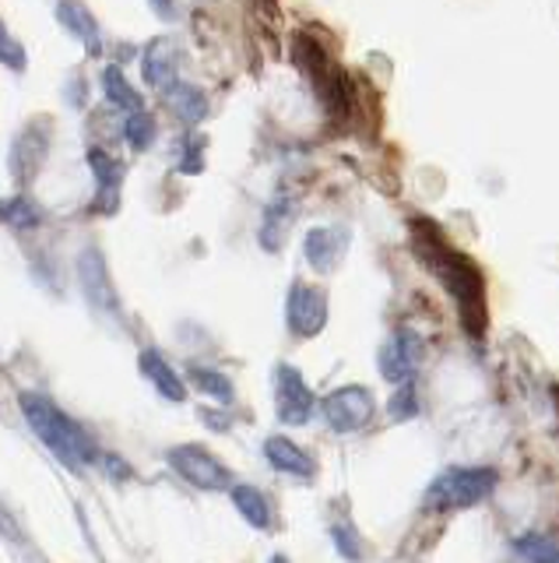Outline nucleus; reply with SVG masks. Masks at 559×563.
Instances as JSON below:
<instances>
[{
  "label": "nucleus",
  "mask_w": 559,
  "mask_h": 563,
  "mask_svg": "<svg viewBox=\"0 0 559 563\" xmlns=\"http://www.w3.org/2000/svg\"><path fill=\"white\" fill-rule=\"evenodd\" d=\"M313 391L306 387L303 374L289 363H278L275 366V409H278V419L289 422V427H303L313 416Z\"/></svg>",
  "instance_id": "7"
},
{
  "label": "nucleus",
  "mask_w": 559,
  "mask_h": 563,
  "mask_svg": "<svg viewBox=\"0 0 559 563\" xmlns=\"http://www.w3.org/2000/svg\"><path fill=\"white\" fill-rule=\"evenodd\" d=\"M230 497L236 504V510L243 515V521L254 525V528H271V507L265 500V493L254 489V486H230Z\"/></svg>",
  "instance_id": "20"
},
{
  "label": "nucleus",
  "mask_w": 559,
  "mask_h": 563,
  "mask_svg": "<svg viewBox=\"0 0 559 563\" xmlns=\"http://www.w3.org/2000/svg\"><path fill=\"white\" fill-rule=\"evenodd\" d=\"M190 384L198 387V391H204L208 398H215L222 405H230L233 401V380L219 374V369H208V366H190Z\"/></svg>",
  "instance_id": "23"
},
{
  "label": "nucleus",
  "mask_w": 559,
  "mask_h": 563,
  "mask_svg": "<svg viewBox=\"0 0 559 563\" xmlns=\"http://www.w3.org/2000/svg\"><path fill=\"white\" fill-rule=\"evenodd\" d=\"M0 60H4L11 70H22V67H25V53H22V46L14 43L4 29H0Z\"/></svg>",
  "instance_id": "26"
},
{
  "label": "nucleus",
  "mask_w": 559,
  "mask_h": 563,
  "mask_svg": "<svg viewBox=\"0 0 559 563\" xmlns=\"http://www.w3.org/2000/svg\"><path fill=\"white\" fill-rule=\"evenodd\" d=\"M493 489H496V472L485 465L444 468L426 489V507L429 510H468V507L489 500Z\"/></svg>",
  "instance_id": "3"
},
{
  "label": "nucleus",
  "mask_w": 559,
  "mask_h": 563,
  "mask_svg": "<svg viewBox=\"0 0 559 563\" xmlns=\"http://www.w3.org/2000/svg\"><path fill=\"white\" fill-rule=\"evenodd\" d=\"M46 145H49V134H46V123L36 128V123H29V128L14 137L11 145V155H8V169L14 176V184L25 187L32 176H36L40 163L46 158Z\"/></svg>",
  "instance_id": "12"
},
{
  "label": "nucleus",
  "mask_w": 559,
  "mask_h": 563,
  "mask_svg": "<svg viewBox=\"0 0 559 563\" xmlns=\"http://www.w3.org/2000/svg\"><path fill=\"white\" fill-rule=\"evenodd\" d=\"M169 465L177 468L190 486L198 489H230L233 475L212 451H204L201 444H180L169 451Z\"/></svg>",
  "instance_id": "6"
},
{
  "label": "nucleus",
  "mask_w": 559,
  "mask_h": 563,
  "mask_svg": "<svg viewBox=\"0 0 559 563\" xmlns=\"http://www.w3.org/2000/svg\"><path fill=\"white\" fill-rule=\"evenodd\" d=\"M348 251V229L342 225H313L303 236V257L317 275H331Z\"/></svg>",
  "instance_id": "9"
},
{
  "label": "nucleus",
  "mask_w": 559,
  "mask_h": 563,
  "mask_svg": "<svg viewBox=\"0 0 559 563\" xmlns=\"http://www.w3.org/2000/svg\"><path fill=\"white\" fill-rule=\"evenodd\" d=\"M271 563H289V560H286V556H275Z\"/></svg>",
  "instance_id": "30"
},
{
  "label": "nucleus",
  "mask_w": 559,
  "mask_h": 563,
  "mask_svg": "<svg viewBox=\"0 0 559 563\" xmlns=\"http://www.w3.org/2000/svg\"><path fill=\"white\" fill-rule=\"evenodd\" d=\"M183 169H187V173H198V169H201V137H194V141H190V145H187Z\"/></svg>",
  "instance_id": "28"
},
{
  "label": "nucleus",
  "mask_w": 559,
  "mask_h": 563,
  "mask_svg": "<svg viewBox=\"0 0 559 563\" xmlns=\"http://www.w3.org/2000/svg\"><path fill=\"white\" fill-rule=\"evenodd\" d=\"M0 29H4V25H0Z\"/></svg>",
  "instance_id": "31"
},
{
  "label": "nucleus",
  "mask_w": 559,
  "mask_h": 563,
  "mask_svg": "<svg viewBox=\"0 0 559 563\" xmlns=\"http://www.w3.org/2000/svg\"><path fill=\"white\" fill-rule=\"evenodd\" d=\"M514 545L528 563H559V539H552V536L524 532V536H517Z\"/></svg>",
  "instance_id": "22"
},
{
  "label": "nucleus",
  "mask_w": 559,
  "mask_h": 563,
  "mask_svg": "<svg viewBox=\"0 0 559 563\" xmlns=\"http://www.w3.org/2000/svg\"><path fill=\"white\" fill-rule=\"evenodd\" d=\"M57 22L67 35H75V40L89 49V53H99L102 49V32H99V22L96 14L89 11L85 0H57Z\"/></svg>",
  "instance_id": "13"
},
{
  "label": "nucleus",
  "mask_w": 559,
  "mask_h": 563,
  "mask_svg": "<svg viewBox=\"0 0 559 563\" xmlns=\"http://www.w3.org/2000/svg\"><path fill=\"white\" fill-rule=\"evenodd\" d=\"M292 216H295V205L286 201V198H278V201H271L265 208V222H260V233H257V240H260L265 251H271V254L282 251V243H286L289 229H292Z\"/></svg>",
  "instance_id": "17"
},
{
  "label": "nucleus",
  "mask_w": 559,
  "mask_h": 563,
  "mask_svg": "<svg viewBox=\"0 0 559 563\" xmlns=\"http://www.w3.org/2000/svg\"><path fill=\"white\" fill-rule=\"evenodd\" d=\"M78 278H81V289L85 299L96 307V310H116V289H113V278L107 268V257L96 246H85L81 257H78Z\"/></svg>",
  "instance_id": "10"
},
{
  "label": "nucleus",
  "mask_w": 559,
  "mask_h": 563,
  "mask_svg": "<svg viewBox=\"0 0 559 563\" xmlns=\"http://www.w3.org/2000/svg\"><path fill=\"white\" fill-rule=\"evenodd\" d=\"M415 251L423 254V261L436 272V278L444 282L447 292L454 296V303L461 310V321L471 331H482L485 324V286L479 268L471 264L465 254H458L454 246L444 240V233L426 219L415 222Z\"/></svg>",
  "instance_id": "1"
},
{
  "label": "nucleus",
  "mask_w": 559,
  "mask_h": 563,
  "mask_svg": "<svg viewBox=\"0 0 559 563\" xmlns=\"http://www.w3.org/2000/svg\"><path fill=\"white\" fill-rule=\"evenodd\" d=\"M324 422L335 433H359L362 427H370L377 416V398L370 387L362 384H345L335 387L324 401H321Z\"/></svg>",
  "instance_id": "4"
},
{
  "label": "nucleus",
  "mask_w": 559,
  "mask_h": 563,
  "mask_svg": "<svg viewBox=\"0 0 559 563\" xmlns=\"http://www.w3.org/2000/svg\"><path fill=\"white\" fill-rule=\"evenodd\" d=\"M327 292L310 282H292L286 296V324L295 339H317L327 328Z\"/></svg>",
  "instance_id": "5"
},
{
  "label": "nucleus",
  "mask_w": 559,
  "mask_h": 563,
  "mask_svg": "<svg viewBox=\"0 0 559 563\" xmlns=\"http://www.w3.org/2000/svg\"><path fill=\"white\" fill-rule=\"evenodd\" d=\"M148 4L159 11L163 18H172V0H148Z\"/></svg>",
  "instance_id": "29"
},
{
  "label": "nucleus",
  "mask_w": 559,
  "mask_h": 563,
  "mask_svg": "<svg viewBox=\"0 0 559 563\" xmlns=\"http://www.w3.org/2000/svg\"><path fill=\"white\" fill-rule=\"evenodd\" d=\"M142 374L155 384V391H159L163 398H169V401H183L187 398L183 377L166 363L163 352H155V349H145L142 352Z\"/></svg>",
  "instance_id": "15"
},
{
  "label": "nucleus",
  "mask_w": 559,
  "mask_h": 563,
  "mask_svg": "<svg viewBox=\"0 0 559 563\" xmlns=\"http://www.w3.org/2000/svg\"><path fill=\"white\" fill-rule=\"evenodd\" d=\"M155 131L159 128H155V117L148 110H134L124 120V141L134 152H148L155 145Z\"/></svg>",
  "instance_id": "24"
},
{
  "label": "nucleus",
  "mask_w": 559,
  "mask_h": 563,
  "mask_svg": "<svg viewBox=\"0 0 559 563\" xmlns=\"http://www.w3.org/2000/svg\"><path fill=\"white\" fill-rule=\"evenodd\" d=\"M335 545H338V553L345 556V560H359V545H356V536L348 532V528H342V525H335Z\"/></svg>",
  "instance_id": "27"
},
{
  "label": "nucleus",
  "mask_w": 559,
  "mask_h": 563,
  "mask_svg": "<svg viewBox=\"0 0 559 563\" xmlns=\"http://www.w3.org/2000/svg\"><path fill=\"white\" fill-rule=\"evenodd\" d=\"M166 102H169V110L177 120L183 123H201L208 117V96L201 92L198 85H190V81H172L166 88Z\"/></svg>",
  "instance_id": "16"
},
{
  "label": "nucleus",
  "mask_w": 559,
  "mask_h": 563,
  "mask_svg": "<svg viewBox=\"0 0 559 563\" xmlns=\"http://www.w3.org/2000/svg\"><path fill=\"white\" fill-rule=\"evenodd\" d=\"M102 92H107V99L116 106V110H127V113L145 110V96L127 81V75L116 64H110L107 70H102Z\"/></svg>",
  "instance_id": "18"
},
{
  "label": "nucleus",
  "mask_w": 559,
  "mask_h": 563,
  "mask_svg": "<svg viewBox=\"0 0 559 563\" xmlns=\"http://www.w3.org/2000/svg\"><path fill=\"white\" fill-rule=\"evenodd\" d=\"M0 222L11 229H36L43 222V211L25 194H14L11 201H0Z\"/></svg>",
  "instance_id": "21"
},
{
  "label": "nucleus",
  "mask_w": 559,
  "mask_h": 563,
  "mask_svg": "<svg viewBox=\"0 0 559 563\" xmlns=\"http://www.w3.org/2000/svg\"><path fill=\"white\" fill-rule=\"evenodd\" d=\"M265 457H268L271 468L295 475V479H313V472H317L313 457L300 444H292L289 437H268L265 440Z\"/></svg>",
  "instance_id": "14"
},
{
  "label": "nucleus",
  "mask_w": 559,
  "mask_h": 563,
  "mask_svg": "<svg viewBox=\"0 0 559 563\" xmlns=\"http://www.w3.org/2000/svg\"><path fill=\"white\" fill-rule=\"evenodd\" d=\"M19 405H22V416H25V422L32 427V433H36L43 444L60 457L64 465L81 468V465H89L92 457H96L92 437L85 433L71 416L60 412L46 395L25 391L19 398Z\"/></svg>",
  "instance_id": "2"
},
{
  "label": "nucleus",
  "mask_w": 559,
  "mask_h": 563,
  "mask_svg": "<svg viewBox=\"0 0 559 563\" xmlns=\"http://www.w3.org/2000/svg\"><path fill=\"white\" fill-rule=\"evenodd\" d=\"M423 356H426L423 339H418V334L409 331V328H398L391 339L380 345V374H383V380H391V384L412 380L418 363H423Z\"/></svg>",
  "instance_id": "8"
},
{
  "label": "nucleus",
  "mask_w": 559,
  "mask_h": 563,
  "mask_svg": "<svg viewBox=\"0 0 559 563\" xmlns=\"http://www.w3.org/2000/svg\"><path fill=\"white\" fill-rule=\"evenodd\" d=\"M388 412H391V419H394V422H409V419H415V416H418V401H415V387H412V380L398 384L394 398L388 401Z\"/></svg>",
  "instance_id": "25"
},
{
  "label": "nucleus",
  "mask_w": 559,
  "mask_h": 563,
  "mask_svg": "<svg viewBox=\"0 0 559 563\" xmlns=\"http://www.w3.org/2000/svg\"><path fill=\"white\" fill-rule=\"evenodd\" d=\"M89 169L99 184V198H110L116 205V190H120V180H124V166H120L107 148H89Z\"/></svg>",
  "instance_id": "19"
},
{
  "label": "nucleus",
  "mask_w": 559,
  "mask_h": 563,
  "mask_svg": "<svg viewBox=\"0 0 559 563\" xmlns=\"http://www.w3.org/2000/svg\"><path fill=\"white\" fill-rule=\"evenodd\" d=\"M177 67H180V46L172 35H155V40H148V46L142 53V78L148 88L166 92L172 81H180Z\"/></svg>",
  "instance_id": "11"
}]
</instances>
